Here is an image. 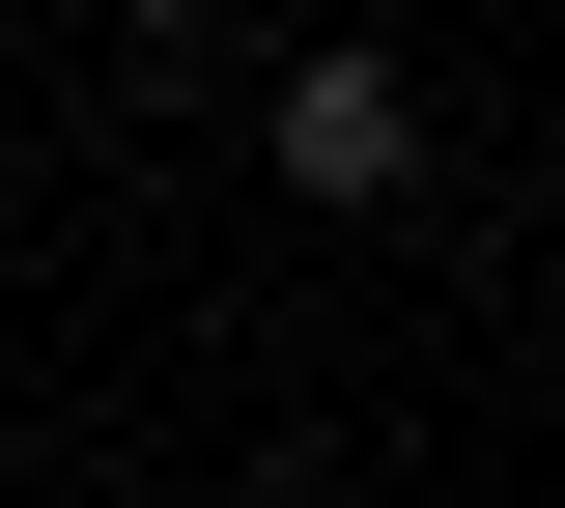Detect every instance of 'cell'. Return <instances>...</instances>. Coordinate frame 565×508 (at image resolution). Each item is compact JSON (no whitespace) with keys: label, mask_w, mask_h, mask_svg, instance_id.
<instances>
[{"label":"cell","mask_w":565,"mask_h":508,"mask_svg":"<svg viewBox=\"0 0 565 508\" xmlns=\"http://www.w3.org/2000/svg\"><path fill=\"white\" fill-rule=\"evenodd\" d=\"M255 142H282V198H311V226H396V198H424V85H396V57H282Z\"/></svg>","instance_id":"6da1fadb"},{"label":"cell","mask_w":565,"mask_h":508,"mask_svg":"<svg viewBox=\"0 0 565 508\" xmlns=\"http://www.w3.org/2000/svg\"><path fill=\"white\" fill-rule=\"evenodd\" d=\"M114 29H226V0H114Z\"/></svg>","instance_id":"7a4b0ae2"}]
</instances>
